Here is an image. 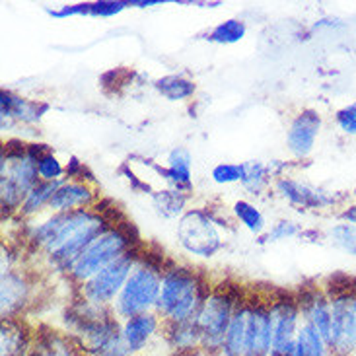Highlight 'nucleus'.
<instances>
[{
  "label": "nucleus",
  "instance_id": "obj_1",
  "mask_svg": "<svg viewBox=\"0 0 356 356\" xmlns=\"http://www.w3.org/2000/svg\"><path fill=\"white\" fill-rule=\"evenodd\" d=\"M109 228V222L92 209L60 212L31 226L28 243L43 253L51 269L68 275L82 251Z\"/></svg>",
  "mask_w": 356,
  "mask_h": 356
},
{
  "label": "nucleus",
  "instance_id": "obj_2",
  "mask_svg": "<svg viewBox=\"0 0 356 356\" xmlns=\"http://www.w3.org/2000/svg\"><path fill=\"white\" fill-rule=\"evenodd\" d=\"M211 290V284L195 270L174 263L165 265L154 312L164 323L193 321Z\"/></svg>",
  "mask_w": 356,
  "mask_h": 356
},
{
  "label": "nucleus",
  "instance_id": "obj_3",
  "mask_svg": "<svg viewBox=\"0 0 356 356\" xmlns=\"http://www.w3.org/2000/svg\"><path fill=\"white\" fill-rule=\"evenodd\" d=\"M164 269V255L154 257L146 251L140 253V259L111 306L117 319L125 321L146 312H154L160 298Z\"/></svg>",
  "mask_w": 356,
  "mask_h": 356
},
{
  "label": "nucleus",
  "instance_id": "obj_4",
  "mask_svg": "<svg viewBox=\"0 0 356 356\" xmlns=\"http://www.w3.org/2000/svg\"><path fill=\"white\" fill-rule=\"evenodd\" d=\"M133 248H136L133 222L121 228H109L82 251V255L72 265V269L68 270V277L72 282H76L78 286H82L86 280L92 279L102 269H106L107 265H111L113 261L125 255L127 251H131Z\"/></svg>",
  "mask_w": 356,
  "mask_h": 356
},
{
  "label": "nucleus",
  "instance_id": "obj_5",
  "mask_svg": "<svg viewBox=\"0 0 356 356\" xmlns=\"http://www.w3.org/2000/svg\"><path fill=\"white\" fill-rule=\"evenodd\" d=\"M243 300V298H241ZM228 286L212 289L195 316V327L201 337V348L207 353L220 355L226 331L230 327L234 312L241 302Z\"/></svg>",
  "mask_w": 356,
  "mask_h": 356
},
{
  "label": "nucleus",
  "instance_id": "obj_6",
  "mask_svg": "<svg viewBox=\"0 0 356 356\" xmlns=\"http://www.w3.org/2000/svg\"><path fill=\"white\" fill-rule=\"evenodd\" d=\"M175 234L183 250L201 259H211L224 248L218 224L211 211L204 209H191L185 212L177 222Z\"/></svg>",
  "mask_w": 356,
  "mask_h": 356
},
{
  "label": "nucleus",
  "instance_id": "obj_7",
  "mask_svg": "<svg viewBox=\"0 0 356 356\" xmlns=\"http://www.w3.org/2000/svg\"><path fill=\"white\" fill-rule=\"evenodd\" d=\"M140 259V251L133 248L127 251L125 255H121L119 259L113 261L111 265H107L106 269H102L92 279L86 280L78 294L88 302L102 306V308H111L113 302L119 296V292L125 286L127 279L131 277V273L135 269V265Z\"/></svg>",
  "mask_w": 356,
  "mask_h": 356
},
{
  "label": "nucleus",
  "instance_id": "obj_8",
  "mask_svg": "<svg viewBox=\"0 0 356 356\" xmlns=\"http://www.w3.org/2000/svg\"><path fill=\"white\" fill-rule=\"evenodd\" d=\"M331 298V337L333 356H356V294L339 292Z\"/></svg>",
  "mask_w": 356,
  "mask_h": 356
},
{
  "label": "nucleus",
  "instance_id": "obj_9",
  "mask_svg": "<svg viewBox=\"0 0 356 356\" xmlns=\"http://www.w3.org/2000/svg\"><path fill=\"white\" fill-rule=\"evenodd\" d=\"M273 187L280 199H284L290 207H296L300 211H329L337 204H343L347 199V195L329 191L289 175H280Z\"/></svg>",
  "mask_w": 356,
  "mask_h": 356
},
{
  "label": "nucleus",
  "instance_id": "obj_10",
  "mask_svg": "<svg viewBox=\"0 0 356 356\" xmlns=\"http://www.w3.org/2000/svg\"><path fill=\"white\" fill-rule=\"evenodd\" d=\"M323 129V117L314 107H304L292 117L286 129V148L294 160H306L316 150L319 133Z\"/></svg>",
  "mask_w": 356,
  "mask_h": 356
},
{
  "label": "nucleus",
  "instance_id": "obj_11",
  "mask_svg": "<svg viewBox=\"0 0 356 356\" xmlns=\"http://www.w3.org/2000/svg\"><path fill=\"white\" fill-rule=\"evenodd\" d=\"M270 314L267 300H248L245 356H270Z\"/></svg>",
  "mask_w": 356,
  "mask_h": 356
},
{
  "label": "nucleus",
  "instance_id": "obj_12",
  "mask_svg": "<svg viewBox=\"0 0 356 356\" xmlns=\"http://www.w3.org/2000/svg\"><path fill=\"white\" fill-rule=\"evenodd\" d=\"M164 321L156 312H146L135 318L121 321V333L125 339L127 347L133 355H140L158 335H162Z\"/></svg>",
  "mask_w": 356,
  "mask_h": 356
},
{
  "label": "nucleus",
  "instance_id": "obj_13",
  "mask_svg": "<svg viewBox=\"0 0 356 356\" xmlns=\"http://www.w3.org/2000/svg\"><path fill=\"white\" fill-rule=\"evenodd\" d=\"M31 286L24 273L8 270L2 273L0 279V314L2 319H14L22 316V312L29 304Z\"/></svg>",
  "mask_w": 356,
  "mask_h": 356
},
{
  "label": "nucleus",
  "instance_id": "obj_14",
  "mask_svg": "<svg viewBox=\"0 0 356 356\" xmlns=\"http://www.w3.org/2000/svg\"><path fill=\"white\" fill-rule=\"evenodd\" d=\"M49 111V104L22 97L10 90L0 92V119L10 123H26L35 125L41 121V117Z\"/></svg>",
  "mask_w": 356,
  "mask_h": 356
},
{
  "label": "nucleus",
  "instance_id": "obj_15",
  "mask_svg": "<svg viewBox=\"0 0 356 356\" xmlns=\"http://www.w3.org/2000/svg\"><path fill=\"white\" fill-rule=\"evenodd\" d=\"M94 204H96V193L90 183L65 179L58 185L53 199L49 202V211L53 214H60V212L92 209Z\"/></svg>",
  "mask_w": 356,
  "mask_h": 356
},
{
  "label": "nucleus",
  "instance_id": "obj_16",
  "mask_svg": "<svg viewBox=\"0 0 356 356\" xmlns=\"http://www.w3.org/2000/svg\"><path fill=\"white\" fill-rule=\"evenodd\" d=\"M165 162H168L165 168L154 164V162H150V168H152L156 174L160 175L172 189H177V191H183L189 195V193L193 191L191 152H189L187 148L177 146V148H174V150L168 154V160H165Z\"/></svg>",
  "mask_w": 356,
  "mask_h": 356
},
{
  "label": "nucleus",
  "instance_id": "obj_17",
  "mask_svg": "<svg viewBox=\"0 0 356 356\" xmlns=\"http://www.w3.org/2000/svg\"><path fill=\"white\" fill-rule=\"evenodd\" d=\"M29 356H86L78 341L70 333L55 329H38Z\"/></svg>",
  "mask_w": 356,
  "mask_h": 356
},
{
  "label": "nucleus",
  "instance_id": "obj_18",
  "mask_svg": "<svg viewBox=\"0 0 356 356\" xmlns=\"http://www.w3.org/2000/svg\"><path fill=\"white\" fill-rule=\"evenodd\" d=\"M33 333L22 318L2 319L0 356H29Z\"/></svg>",
  "mask_w": 356,
  "mask_h": 356
},
{
  "label": "nucleus",
  "instance_id": "obj_19",
  "mask_svg": "<svg viewBox=\"0 0 356 356\" xmlns=\"http://www.w3.org/2000/svg\"><path fill=\"white\" fill-rule=\"evenodd\" d=\"M245 331H248V298L240 302L222 345V356H245Z\"/></svg>",
  "mask_w": 356,
  "mask_h": 356
},
{
  "label": "nucleus",
  "instance_id": "obj_20",
  "mask_svg": "<svg viewBox=\"0 0 356 356\" xmlns=\"http://www.w3.org/2000/svg\"><path fill=\"white\" fill-rule=\"evenodd\" d=\"M162 335L172 353H189L201 348V337L195 327V321H181V323H164Z\"/></svg>",
  "mask_w": 356,
  "mask_h": 356
},
{
  "label": "nucleus",
  "instance_id": "obj_21",
  "mask_svg": "<svg viewBox=\"0 0 356 356\" xmlns=\"http://www.w3.org/2000/svg\"><path fill=\"white\" fill-rule=\"evenodd\" d=\"M150 201H152V207L154 211L162 216V218H168V220H174V218H181L185 214V207H187V201H189V195L183 191H177V189H158L150 195Z\"/></svg>",
  "mask_w": 356,
  "mask_h": 356
},
{
  "label": "nucleus",
  "instance_id": "obj_22",
  "mask_svg": "<svg viewBox=\"0 0 356 356\" xmlns=\"http://www.w3.org/2000/svg\"><path fill=\"white\" fill-rule=\"evenodd\" d=\"M156 92L168 102H185L189 97L195 96L197 84L191 78L183 76V74H165V76L154 80Z\"/></svg>",
  "mask_w": 356,
  "mask_h": 356
},
{
  "label": "nucleus",
  "instance_id": "obj_23",
  "mask_svg": "<svg viewBox=\"0 0 356 356\" xmlns=\"http://www.w3.org/2000/svg\"><path fill=\"white\" fill-rule=\"evenodd\" d=\"M292 356H333L331 348L325 339L318 333V329H314L309 323L302 321L296 341H294V348H292Z\"/></svg>",
  "mask_w": 356,
  "mask_h": 356
},
{
  "label": "nucleus",
  "instance_id": "obj_24",
  "mask_svg": "<svg viewBox=\"0 0 356 356\" xmlns=\"http://www.w3.org/2000/svg\"><path fill=\"white\" fill-rule=\"evenodd\" d=\"M243 165V177L241 187L250 195H261L270 185V179L275 177L269 164H263L259 160H248L241 162Z\"/></svg>",
  "mask_w": 356,
  "mask_h": 356
},
{
  "label": "nucleus",
  "instance_id": "obj_25",
  "mask_svg": "<svg viewBox=\"0 0 356 356\" xmlns=\"http://www.w3.org/2000/svg\"><path fill=\"white\" fill-rule=\"evenodd\" d=\"M234 212V218L240 222L241 226L248 232H251L253 236H263L267 232V220H265V214L253 204V202L240 199V201L234 202L232 207Z\"/></svg>",
  "mask_w": 356,
  "mask_h": 356
},
{
  "label": "nucleus",
  "instance_id": "obj_26",
  "mask_svg": "<svg viewBox=\"0 0 356 356\" xmlns=\"http://www.w3.org/2000/svg\"><path fill=\"white\" fill-rule=\"evenodd\" d=\"M63 181H39L31 191L28 193V197H26V201L22 204V209H19V216H24V218H31V216H35L38 212L43 211V207H49V202L53 199V195L57 191V187Z\"/></svg>",
  "mask_w": 356,
  "mask_h": 356
},
{
  "label": "nucleus",
  "instance_id": "obj_27",
  "mask_svg": "<svg viewBox=\"0 0 356 356\" xmlns=\"http://www.w3.org/2000/svg\"><path fill=\"white\" fill-rule=\"evenodd\" d=\"M245 33H248V26L243 19L228 18L220 24H216L207 33V39L211 43H216V45H234V43H240L241 39L245 38Z\"/></svg>",
  "mask_w": 356,
  "mask_h": 356
},
{
  "label": "nucleus",
  "instance_id": "obj_28",
  "mask_svg": "<svg viewBox=\"0 0 356 356\" xmlns=\"http://www.w3.org/2000/svg\"><path fill=\"white\" fill-rule=\"evenodd\" d=\"M325 240L339 251L356 257V224L339 220L337 224L329 226L325 232Z\"/></svg>",
  "mask_w": 356,
  "mask_h": 356
},
{
  "label": "nucleus",
  "instance_id": "obj_29",
  "mask_svg": "<svg viewBox=\"0 0 356 356\" xmlns=\"http://www.w3.org/2000/svg\"><path fill=\"white\" fill-rule=\"evenodd\" d=\"M302 232H304V228L300 226L298 222L282 218V220L275 222V224L270 226V230H267L263 236H261L259 243H263V245H269V243H277V241L300 238V234H302Z\"/></svg>",
  "mask_w": 356,
  "mask_h": 356
},
{
  "label": "nucleus",
  "instance_id": "obj_30",
  "mask_svg": "<svg viewBox=\"0 0 356 356\" xmlns=\"http://www.w3.org/2000/svg\"><path fill=\"white\" fill-rule=\"evenodd\" d=\"M38 172L41 181L55 183L65 181V179H67V177H63V175H67L65 165L60 164V160H58L53 152H49V154L43 156L41 160H38Z\"/></svg>",
  "mask_w": 356,
  "mask_h": 356
},
{
  "label": "nucleus",
  "instance_id": "obj_31",
  "mask_svg": "<svg viewBox=\"0 0 356 356\" xmlns=\"http://www.w3.org/2000/svg\"><path fill=\"white\" fill-rule=\"evenodd\" d=\"M243 177V165L241 164H230V162H222L212 168L211 179L216 185H234V183H241Z\"/></svg>",
  "mask_w": 356,
  "mask_h": 356
},
{
  "label": "nucleus",
  "instance_id": "obj_32",
  "mask_svg": "<svg viewBox=\"0 0 356 356\" xmlns=\"http://www.w3.org/2000/svg\"><path fill=\"white\" fill-rule=\"evenodd\" d=\"M129 8V2L123 0H99V2H88V16L92 18H111Z\"/></svg>",
  "mask_w": 356,
  "mask_h": 356
},
{
  "label": "nucleus",
  "instance_id": "obj_33",
  "mask_svg": "<svg viewBox=\"0 0 356 356\" xmlns=\"http://www.w3.org/2000/svg\"><path fill=\"white\" fill-rule=\"evenodd\" d=\"M335 125L345 136L356 138V102H350L335 111Z\"/></svg>",
  "mask_w": 356,
  "mask_h": 356
},
{
  "label": "nucleus",
  "instance_id": "obj_34",
  "mask_svg": "<svg viewBox=\"0 0 356 356\" xmlns=\"http://www.w3.org/2000/svg\"><path fill=\"white\" fill-rule=\"evenodd\" d=\"M51 18L65 19L72 18V16H88V2H80V4H65L58 8H45Z\"/></svg>",
  "mask_w": 356,
  "mask_h": 356
},
{
  "label": "nucleus",
  "instance_id": "obj_35",
  "mask_svg": "<svg viewBox=\"0 0 356 356\" xmlns=\"http://www.w3.org/2000/svg\"><path fill=\"white\" fill-rule=\"evenodd\" d=\"M339 220L348 222V224H356V201L343 207V211L339 212Z\"/></svg>",
  "mask_w": 356,
  "mask_h": 356
},
{
  "label": "nucleus",
  "instance_id": "obj_36",
  "mask_svg": "<svg viewBox=\"0 0 356 356\" xmlns=\"http://www.w3.org/2000/svg\"><path fill=\"white\" fill-rule=\"evenodd\" d=\"M156 4H162V2L160 0H129V6H136V8H148Z\"/></svg>",
  "mask_w": 356,
  "mask_h": 356
},
{
  "label": "nucleus",
  "instance_id": "obj_37",
  "mask_svg": "<svg viewBox=\"0 0 356 356\" xmlns=\"http://www.w3.org/2000/svg\"><path fill=\"white\" fill-rule=\"evenodd\" d=\"M172 356H222L214 355V353H207L202 348H197V350H189V353H172Z\"/></svg>",
  "mask_w": 356,
  "mask_h": 356
},
{
  "label": "nucleus",
  "instance_id": "obj_38",
  "mask_svg": "<svg viewBox=\"0 0 356 356\" xmlns=\"http://www.w3.org/2000/svg\"><path fill=\"white\" fill-rule=\"evenodd\" d=\"M353 197H355V199H356V187H355V191H353Z\"/></svg>",
  "mask_w": 356,
  "mask_h": 356
}]
</instances>
